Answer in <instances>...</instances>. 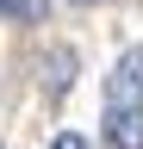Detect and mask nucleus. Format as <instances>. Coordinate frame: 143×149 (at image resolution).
<instances>
[{
    "mask_svg": "<svg viewBox=\"0 0 143 149\" xmlns=\"http://www.w3.org/2000/svg\"><path fill=\"white\" fill-rule=\"evenodd\" d=\"M68 6H93V0H68Z\"/></svg>",
    "mask_w": 143,
    "mask_h": 149,
    "instance_id": "39448f33",
    "label": "nucleus"
},
{
    "mask_svg": "<svg viewBox=\"0 0 143 149\" xmlns=\"http://www.w3.org/2000/svg\"><path fill=\"white\" fill-rule=\"evenodd\" d=\"M106 143L112 149H143V106H106Z\"/></svg>",
    "mask_w": 143,
    "mask_h": 149,
    "instance_id": "f03ea898",
    "label": "nucleus"
},
{
    "mask_svg": "<svg viewBox=\"0 0 143 149\" xmlns=\"http://www.w3.org/2000/svg\"><path fill=\"white\" fill-rule=\"evenodd\" d=\"M44 68H50V74H44V81H50V93H68V68H75V56H68V50H56Z\"/></svg>",
    "mask_w": 143,
    "mask_h": 149,
    "instance_id": "7ed1b4c3",
    "label": "nucleus"
},
{
    "mask_svg": "<svg viewBox=\"0 0 143 149\" xmlns=\"http://www.w3.org/2000/svg\"><path fill=\"white\" fill-rule=\"evenodd\" d=\"M50 149H87V143L75 137V130H62V137H56V143H50Z\"/></svg>",
    "mask_w": 143,
    "mask_h": 149,
    "instance_id": "20e7f679",
    "label": "nucleus"
},
{
    "mask_svg": "<svg viewBox=\"0 0 143 149\" xmlns=\"http://www.w3.org/2000/svg\"><path fill=\"white\" fill-rule=\"evenodd\" d=\"M106 106H143V44L112 62V74H106Z\"/></svg>",
    "mask_w": 143,
    "mask_h": 149,
    "instance_id": "f257e3e1",
    "label": "nucleus"
}]
</instances>
